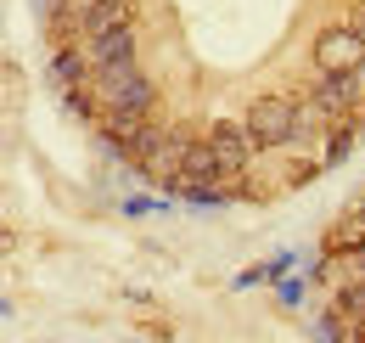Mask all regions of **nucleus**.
<instances>
[{
  "mask_svg": "<svg viewBox=\"0 0 365 343\" xmlns=\"http://www.w3.org/2000/svg\"><path fill=\"white\" fill-rule=\"evenodd\" d=\"M242 119L253 129L259 152H287L304 141V101L298 96H253Z\"/></svg>",
  "mask_w": 365,
  "mask_h": 343,
  "instance_id": "nucleus-1",
  "label": "nucleus"
},
{
  "mask_svg": "<svg viewBox=\"0 0 365 343\" xmlns=\"http://www.w3.org/2000/svg\"><path fill=\"white\" fill-rule=\"evenodd\" d=\"M96 90H101V107L107 113H158V79L140 62L96 68Z\"/></svg>",
  "mask_w": 365,
  "mask_h": 343,
  "instance_id": "nucleus-2",
  "label": "nucleus"
},
{
  "mask_svg": "<svg viewBox=\"0 0 365 343\" xmlns=\"http://www.w3.org/2000/svg\"><path fill=\"white\" fill-rule=\"evenodd\" d=\"M309 62L315 74H365V40L349 23H326L309 40Z\"/></svg>",
  "mask_w": 365,
  "mask_h": 343,
  "instance_id": "nucleus-3",
  "label": "nucleus"
},
{
  "mask_svg": "<svg viewBox=\"0 0 365 343\" xmlns=\"http://www.w3.org/2000/svg\"><path fill=\"white\" fill-rule=\"evenodd\" d=\"M202 135H208V146H214V158H220L225 180H242V174H253V158H259V141H253L247 119H214V124L202 129Z\"/></svg>",
  "mask_w": 365,
  "mask_h": 343,
  "instance_id": "nucleus-4",
  "label": "nucleus"
},
{
  "mask_svg": "<svg viewBox=\"0 0 365 343\" xmlns=\"http://www.w3.org/2000/svg\"><path fill=\"white\" fill-rule=\"evenodd\" d=\"M360 248H365V209H343L320 231V259H331V264H349Z\"/></svg>",
  "mask_w": 365,
  "mask_h": 343,
  "instance_id": "nucleus-5",
  "label": "nucleus"
},
{
  "mask_svg": "<svg viewBox=\"0 0 365 343\" xmlns=\"http://www.w3.org/2000/svg\"><path fill=\"white\" fill-rule=\"evenodd\" d=\"M197 141H202V135H197L191 124H169V141H163V152H158V164L146 169V180L169 192V186L180 180V169H185V158H191V146H197Z\"/></svg>",
  "mask_w": 365,
  "mask_h": 343,
  "instance_id": "nucleus-6",
  "label": "nucleus"
},
{
  "mask_svg": "<svg viewBox=\"0 0 365 343\" xmlns=\"http://www.w3.org/2000/svg\"><path fill=\"white\" fill-rule=\"evenodd\" d=\"M140 17L135 0H79V29H85V40L91 34H107V29H130Z\"/></svg>",
  "mask_w": 365,
  "mask_h": 343,
  "instance_id": "nucleus-7",
  "label": "nucleus"
},
{
  "mask_svg": "<svg viewBox=\"0 0 365 343\" xmlns=\"http://www.w3.org/2000/svg\"><path fill=\"white\" fill-rule=\"evenodd\" d=\"M96 79V62L85 45H62V51H51V85L56 90H79Z\"/></svg>",
  "mask_w": 365,
  "mask_h": 343,
  "instance_id": "nucleus-8",
  "label": "nucleus"
},
{
  "mask_svg": "<svg viewBox=\"0 0 365 343\" xmlns=\"http://www.w3.org/2000/svg\"><path fill=\"white\" fill-rule=\"evenodd\" d=\"M85 51H91L96 68H113V62H135L140 34H135V23H130V29H107V34H91V40H85Z\"/></svg>",
  "mask_w": 365,
  "mask_h": 343,
  "instance_id": "nucleus-9",
  "label": "nucleus"
},
{
  "mask_svg": "<svg viewBox=\"0 0 365 343\" xmlns=\"http://www.w3.org/2000/svg\"><path fill=\"white\" fill-rule=\"evenodd\" d=\"M360 129H365V113H354V119H337V124L326 129V141H320V164H326V169H337V164L349 158V146L360 141Z\"/></svg>",
  "mask_w": 365,
  "mask_h": 343,
  "instance_id": "nucleus-10",
  "label": "nucleus"
},
{
  "mask_svg": "<svg viewBox=\"0 0 365 343\" xmlns=\"http://www.w3.org/2000/svg\"><path fill=\"white\" fill-rule=\"evenodd\" d=\"M331 309L349 315V321H360L365 315V276H343V282L331 287Z\"/></svg>",
  "mask_w": 365,
  "mask_h": 343,
  "instance_id": "nucleus-11",
  "label": "nucleus"
},
{
  "mask_svg": "<svg viewBox=\"0 0 365 343\" xmlns=\"http://www.w3.org/2000/svg\"><path fill=\"white\" fill-rule=\"evenodd\" d=\"M304 287H309V276H281V282H275V304H281V309H298V304H304Z\"/></svg>",
  "mask_w": 365,
  "mask_h": 343,
  "instance_id": "nucleus-12",
  "label": "nucleus"
},
{
  "mask_svg": "<svg viewBox=\"0 0 365 343\" xmlns=\"http://www.w3.org/2000/svg\"><path fill=\"white\" fill-rule=\"evenodd\" d=\"M259 282H275V264H270V259H264V264H247V270H236V282H230V287L242 293V287H259Z\"/></svg>",
  "mask_w": 365,
  "mask_h": 343,
  "instance_id": "nucleus-13",
  "label": "nucleus"
},
{
  "mask_svg": "<svg viewBox=\"0 0 365 343\" xmlns=\"http://www.w3.org/2000/svg\"><path fill=\"white\" fill-rule=\"evenodd\" d=\"M158 209H163L158 197H130V203H124V214H158Z\"/></svg>",
  "mask_w": 365,
  "mask_h": 343,
  "instance_id": "nucleus-14",
  "label": "nucleus"
},
{
  "mask_svg": "<svg viewBox=\"0 0 365 343\" xmlns=\"http://www.w3.org/2000/svg\"><path fill=\"white\" fill-rule=\"evenodd\" d=\"M343 23H349V29L365 40V0H354V6H349V17H343Z\"/></svg>",
  "mask_w": 365,
  "mask_h": 343,
  "instance_id": "nucleus-15",
  "label": "nucleus"
},
{
  "mask_svg": "<svg viewBox=\"0 0 365 343\" xmlns=\"http://www.w3.org/2000/svg\"><path fill=\"white\" fill-rule=\"evenodd\" d=\"M349 276H365V248H360L354 259H349Z\"/></svg>",
  "mask_w": 365,
  "mask_h": 343,
  "instance_id": "nucleus-16",
  "label": "nucleus"
},
{
  "mask_svg": "<svg viewBox=\"0 0 365 343\" xmlns=\"http://www.w3.org/2000/svg\"><path fill=\"white\" fill-rule=\"evenodd\" d=\"M354 343H365V315H360V321H354Z\"/></svg>",
  "mask_w": 365,
  "mask_h": 343,
  "instance_id": "nucleus-17",
  "label": "nucleus"
}]
</instances>
